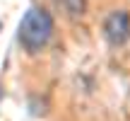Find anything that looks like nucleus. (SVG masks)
Returning <instances> with one entry per match:
<instances>
[{"label": "nucleus", "instance_id": "7ed1b4c3", "mask_svg": "<svg viewBox=\"0 0 130 121\" xmlns=\"http://www.w3.org/2000/svg\"><path fill=\"white\" fill-rule=\"evenodd\" d=\"M58 5H60L63 12H68L70 17H79V15L84 12V7H87V3L84 0H56Z\"/></svg>", "mask_w": 130, "mask_h": 121}, {"label": "nucleus", "instance_id": "20e7f679", "mask_svg": "<svg viewBox=\"0 0 130 121\" xmlns=\"http://www.w3.org/2000/svg\"><path fill=\"white\" fill-rule=\"evenodd\" d=\"M0 97H3V90H0Z\"/></svg>", "mask_w": 130, "mask_h": 121}, {"label": "nucleus", "instance_id": "f257e3e1", "mask_svg": "<svg viewBox=\"0 0 130 121\" xmlns=\"http://www.w3.org/2000/svg\"><path fill=\"white\" fill-rule=\"evenodd\" d=\"M53 37V17L43 7H29L19 22L17 39L27 53H41Z\"/></svg>", "mask_w": 130, "mask_h": 121}, {"label": "nucleus", "instance_id": "f03ea898", "mask_svg": "<svg viewBox=\"0 0 130 121\" xmlns=\"http://www.w3.org/2000/svg\"><path fill=\"white\" fill-rule=\"evenodd\" d=\"M104 34L113 46H123L130 39V12L128 10H116L104 22Z\"/></svg>", "mask_w": 130, "mask_h": 121}]
</instances>
